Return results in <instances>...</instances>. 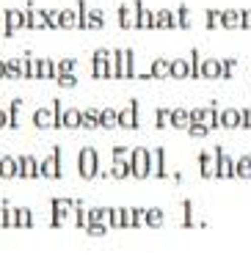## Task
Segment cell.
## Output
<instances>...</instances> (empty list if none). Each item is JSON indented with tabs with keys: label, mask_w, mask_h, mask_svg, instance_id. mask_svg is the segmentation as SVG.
<instances>
[{
	"label": "cell",
	"mask_w": 251,
	"mask_h": 259,
	"mask_svg": "<svg viewBox=\"0 0 251 259\" xmlns=\"http://www.w3.org/2000/svg\"><path fill=\"white\" fill-rule=\"evenodd\" d=\"M207 30H221V14L224 9H207Z\"/></svg>",
	"instance_id": "40"
},
{
	"label": "cell",
	"mask_w": 251,
	"mask_h": 259,
	"mask_svg": "<svg viewBox=\"0 0 251 259\" xmlns=\"http://www.w3.org/2000/svg\"><path fill=\"white\" fill-rule=\"evenodd\" d=\"M30 121H33L36 130H58L53 108H36V110H33V119H30Z\"/></svg>",
	"instance_id": "13"
},
{
	"label": "cell",
	"mask_w": 251,
	"mask_h": 259,
	"mask_svg": "<svg viewBox=\"0 0 251 259\" xmlns=\"http://www.w3.org/2000/svg\"><path fill=\"white\" fill-rule=\"evenodd\" d=\"M152 174L157 180H166L169 177V165H166V146H155L152 149Z\"/></svg>",
	"instance_id": "14"
},
{
	"label": "cell",
	"mask_w": 251,
	"mask_h": 259,
	"mask_svg": "<svg viewBox=\"0 0 251 259\" xmlns=\"http://www.w3.org/2000/svg\"><path fill=\"white\" fill-rule=\"evenodd\" d=\"M188 116H191V121H201V119H204V108H191V110H188Z\"/></svg>",
	"instance_id": "52"
},
{
	"label": "cell",
	"mask_w": 251,
	"mask_h": 259,
	"mask_svg": "<svg viewBox=\"0 0 251 259\" xmlns=\"http://www.w3.org/2000/svg\"><path fill=\"white\" fill-rule=\"evenodd\" d=\"M75 226L77 229H86V226H89V207H86V201H80V199L75 201Z\"/></svg>",
	"instance_id": "38"
},
{
	"label": "cell",
	"mask_w": 251,
	"mask_h": 259,
	"mask_svg": "<svg viewBox=\"0 0 251 259\" xmlns=\"http://www.w3.org/2000/svg\"><path fill=\"white\" fill-rule=\"evenodd\" d=\"M50 226L53 229H64L66 226V221L72 218V215H75V199H53L50 201Z\"/></svg>",
	"instance_id": "4"
},
{
	"label": "cell",
	"mask_w": 251,
	"mask_h": 259,
	"mask_svg": "<svg viewBox=\"0 0 251 259\" xmlns=\"http://www.w3.org/2000/svg\"><path fill=\"white\" fill-rule=\"evenodd\" d=\"M155 127L157 130L171 127V108H155Z\"/></svg>",
	"instance_id": "39"
},
{
	"label": "cell",
	"mask_w": 251,
	"mask_h": 259,
	"mask_svg": "<svg viewBox=\"0 0 251 259\" xmlns=\"http://www.w3.org/2000/svg\"><path fill=\"white\" fill-rule=\"evenodd\" d=\"M20 75L22 80H39V58H33L30 53L20 55Z\"/></svg>",
	"instance_id": "17"
},
{
	"label": "cell",
	"mask_w": 251,
	"mask_h": 259,
	"mask_svg": "<svg viewBox=\"0 0 251 259\" xmlns=\"http://www.w3.org/2000/svg\"><path fill=\"white\" fill-rule=\"evenodd\" d=\"M17 30H25V9H6L3 11V36H14Z\"/></svg>",
	"instance_id": "7"
},
{
	"label": "cell",
	"mask_w": 251,
	"mask_h": 259,
	"mask_svg": "<svg viewBox=\"0 0 251 259\" xmlns=\"http://www.w3.org/2000/svg\"><path fill=\"white\" fill-rule=\"evenodd\" d=\"M45 17H47V28L53 30L61 28V9H45Z\"/></svg>",
	"instance_id": "47"
},
{
	"label": "cell",
	"mask_w": 251,
	"mask_h": 259,
	"mask_svg": "<svg viewBox=\"0 0 251 259\" xmlns=\"http://www.w3.org/2000/svg\"><path fill=\"white\" fill-rule=\"evenodd\" d=\"M33 212L30 207H17V229H33Z\"/></svg>",
	"instance_id": "36"
},
{
	"label": "cell",
	"mask_w": 251,
	"mask_h": 259,
	"mask_svg": "<svg viewBox=\"0 0 251 259\" xmlns=\"http://www.w3.org/2000/svg\"><path fill=\"white\" fill-rule=\"evenodd\" d=\"M155 30H177V14L171 9L155 11Z\"/></svg>",
	"instance_id": "20"
},
{
	"label": "cell",
	"mask_w": 251,
	"mask_h": 259,
	"mask_svg": "<svg viewBox=\"0 0 251 259\" xmlns=\"http://www.w3.org/2000/svg\"><path fill=\"white\" fill-rule=\"evenodd\" d=\"M240 28L251 30V9H240Z\"/></svg>",
	"instance_id": "51"
},
{
	"label": "cell",
	"mask_w": 251,
	"mask_h": 259,
	"mask_svg": "<svg viewBox=\"0 0 251 259\" xmlns=\"http://www.w3.org/2000/svg\"><path fill=\"white\" fill-rule=\"evenodd\" d=\"M83 232L89 234V237H102V234L108 232V224H100V221H91V224L86 226Z\"/></svg>",
	"instance_id": "48"
},
{
	"label": "cell",
	"mask_w": 251,
	"mask_h": 259,
	"mask_svg": "<svg viewBox=\"0 0 251 259\" xmlns=\"http://www.w3.org/2000/svg\"><path fill=\"white\" fill-rule=\"evenodd\" d=\"M100 127L102 130H116L119 127V110L116 108H102L100 110Z\"/></svg>",
	"instance_id": "27"
},
{
	"label": "cell",
	"mask_w": 251,
	"mask_h": 259,
	"mask_svg": "<svg viewBox=\"0 0 251 259\" xmlns=\"http://www.w3.org/2000/svg\"><path fill=\"white\" fill-rule=\"evenodd\" d=\"M119 127H121V130H138V127H141L138 100H130V102H127V108L119 110Z\"/></svg>",
	"instance_id": "9"
},
{
	"label": "cell",
	"mask_w": 251,
	"mask_h": 259,
	"mask_svg": "<svg viewBox=\"0 0 251 259\" xmlns=\"http://www.w3.org/2000/svg\"><path fill=\"white\" fill-rule=\"evenodd\" d=\"M80 108H64V119H61V130H77L80 127Z\"/></svg>",
	"instance_id": "25"
},
{
	"label": "cell",
	"mask_w": 251,
	"mask_h": 259,
	"mask_svg": "<svg viewBox=\"0 0 251 259\" xmlns=\"http://www.w3.org/2000/svg\"><path fill=\"white\" fill-rule=\"evenodd\" d=\"M77 28V9H61V30Z\"/></svg>",
	"instance_id": "37"
},
{
	"label": "cell",
	"mask_w": 251,
	"mask_h": 259,
	"mask_svg": "<svg viewBox=\"0 0 251 259\" xmlns=\"http://www.w3.org/2000/svg\"><path fill=\"white\" fill-rule=\"evenodd\" d=\"M58 69H56V61L50 58V55H45V58H39V80H56Z\"/></svg>",
	"instance_id": "28"
},
{
	"label": "cell",
	"mask_w": 251,
	"mask_h": 259,
	"mask_svg": "<svg viewBox=\"0 0 251 259\" xmlns=\"http://www.w3.org/2000/svg\"><path fill=\"white\" fill-rule=\"evenodd\" d=\"M56 83L61 85V89H75V85H77V75H75V72H61V75H56Z\"/></svg>",
	"instance_id": "45"
},
{
	"label": "cell",
	"mask_w": 251,
	"mask_h": 259,
	"mask_svg": "<svg viewBox=\"0 0 251 259\" xmlns=\"http://www.w3.org/2000/svg\"><path fill=\"white\" fill-rule=\"evenodd\" d=\"M169 80H191V61L188 58H171Z\"/></svg>",
	"instance_id": "18"
},
{
	"label": "cell",
	"mask_w": 251,
	"mask_h": 259,
	"mask_svg": "<svg viewBox=\"0 0 251 259\" xmlns=\"http://www.w3.org/2000/svg\"><path fill=\"white\" fill-rule=\"evenodd\" d=\"M3 127H9V110L0 108V130H3Z\"/></svg>",
	"instance_id": "54"
},
{
	"label": "cell",
	"mask_w": 251,
	"mask_h": 259,
	"mask_svg": "<svg viewBox=\"0 0 251 259\" xmlns=\"http://www.w3.org/2000/svg\"><path fill=\"white\" fill-rule=\"evenodd\" d=\"M47 28V17H45V9L28 3L25 6V30H45Z\"/></svg>",
	"instance_id": "11"
},
{
	"label": "cell",
	"mask_w": 251,
	"mask_h": 259,
	"mask_svg": "<svg viewBox=\"0 0 251 259\" xmlns=\"http://www.w3.org/2000/svg\"><path fill=\"white\" fill-rule=\"evenodd\" d=\"M80 127L83 130H97V127H100V110H97V108H86L83 116H80Z\"/></svg>",
	"instance_id": "34"
},
{
	"label": "cell",
	"mask_w": 251,
	"mask_h": 259,
	"mask_svg": "<svg viewBox=\"0 0 251 259\" xmlns=\"http://www.w3.org/2000/svg\"><path fill=\"white\" fill-rule=\"evenodd\" d=\"M39 177H45V180H58V177H64V157H61L58 144L53 146V152L45 160H39Z\"/></svg>",
	"instance_id": "5"
},
{
	"label": "cell",
	"mask_w": 251,
	"mask_h": 259,
	"mask_svg": "<svg viewBox=\"0 0 251 259\" xmlns=\"http://www.w3.org/2000/svg\"><path fill=\"white\" fill-rule=\"evenodd\" d=\"M141 226H146V209L124 207V229H141Z\"/></svg>",
	"instance_id": "16"
},
{
	"label": "cell",
	"mask_w": 251,
	"mask_h": 259,
	"mask_svg": "<svg viewBox=\"0 0 251 259\" xmlns=\"http://www.w3.org/2000/svg\"><path fill=\"white\" fill-rule=\"evenodd\" d=\"M243 130H251V108H243Z\"/></svg>",
	"instance_id": "53"
},
{
	"label": "cell",
	"mask_w": 251,
	"mask_h": 259,
	"mask_svg": "<svg viewBox=\"0 0 251 259\" xmlns=\"http://www.w3.org/2000/svg\"><path fill=\"white\" fill-rule=\"evenodd\" d=\"M138 11V30H155V11L146 9L144 0H133Z\"/></svg>",
	"instance_id": "19"
},
{
	"label": "cell",
	"mask_w": 251,
	"mask_h": 259,
	"mask_svg": "<svg viewBox=\"0 0 251 259\" xmlns=\"http://www.w3.org/2000/svg\"><path fill=\"white\" fill-rule=\"evenodd\" d=\"M163 224H166V212H163L160 207H149V209H146V226H149V229H160Z\"/></svg>",
	"instance_id": "31"
},
{
	"label": "cell",
	"mask_w": 251,
	"mask_h": 259,
	"mask_svg": "<svg viewBox=\"0 0 251 259\" xmlns=\"http://www.w3.org/2000/svg\"><path fill=\"white\" fill-rule=\"evenodd\" d=\"M174 14H177V28H180V30H191V28H193V22H191V9H188L185 3L177 6Z\"/></svg>",
	"instance_id": "33"
},
{
	"label": "cell",
	"mask_w": 251,
	"mask_h": 259,
	"mask_svg": "<svg viewBox=\"0 0 251 259\" xmlns=\"http://www.w3.org/2000/svg\"><path fill=\"white\" fill-rule=\"evenodd\" d=\"M188 135H191V138H204L207 133H210V127L204 124V121H191V124H188V130H185Z\"/></svg>",
	"instance_id": "44"
},
{
	"label": "cell",
	"mask_w": 251,
	"mask_h": 259,
	"mask_svg": "<svg viewBox=\"0 0 251 259\" xmlns=\"http://www.w3.org/2000/svg\"><path fill=\"white\" fill-rule=\"evenodd\" d=\"M91 80H108V61L91 55Z\"/></svg>",
	"instance_id": "35"
},
{
	"label": "cell",
	"mask_w": 251,
	"mask_h": 259,
	"mask_svg": "<svg viewBox=\"0 0 251 259\" xmlns=\"http://www.w3.org/2000/svg\"><path fill=\"white\" fill-rule=\"evenodd\" d=\"M0 80H6V58H0Z\"/></svg>",
	"instance_id": "55"
},
{
	"label": "cell",
	"mask_w": 251,
	"mask_h": 259,
	"mask_svg": "<svg viewBox=\"0 0 251 259\" xmlns=\"http://www.w3.org/2000/svg\"><path fill=\"white\" fill-rule=\"evenodd\" d=\"M235 58H221V80H232V72H235Z\"/></svg>",
	"instance_id": "49"
},
{
	"label": "cell",
	"mask_w": 251,
	"mask_h": 259,
	"mask_svg": "<svg viewBox=\"0 0 251 259\" xmlns=\"http://www.w3.org/2000/svg\"><path fill=\"white\" fill-rule=\"evenodd\" d=\"M0 177L3 180H17V157L11 155L0 157Z\"/></svg>",
	"instance_id": "29"
},
{
	"label": "cell",
	"mask_w": 251,
	"mask_h": 259,
	"mask_svg": "<svg viewBox=\"0 0 251 259\" xmlns=\"http://www.w3.org/2000/svg\"><path fill=\"white\" fill-rule=\"evenodd\" d=\"M113 53L119 58V80H136V53L130 47H119Z\"/></svg>",
	"instance_id": "8"
},
{
	"label": "cell",
	"mask_w": 251,
	"mask_h": 259,
	"mask_svg": "<svg viewBox=\"0 0 251 259\" xmlns=\"http://www.w3.org/2000/svg\"><path fill=\"white\" fill-rule=\"evenodd\" d=\"M111 177L113 180H127L130 177V146L116 144L111 149Z\"/></svg>",
	"instance_id": "3"
},
{
	"label": "cell",
	"mask_w": 251,
	"mask_h": 259,
	"mask_svg": "<svg viewBox=\"0 0 251 259\" xmlns=\"http://www.w3.org/2000/svg\"><path fill=\"white\" fill-rule=\"evenodd\" d=\"M191 124V116H188L185 108H171V127L174 130H188Z\"/></svg>",
	"instance_id": "30"
},
{
	"label": "cell",
	"mask_w": 251,
	"mask_h": 259,
	"mask_svg": "<svg viewBox=\"0 0 251 259\" xmlns=\"http://www.w3.org/2000/svg\"><path fill=\"white\" fill-rule=\"evenodd\" d=\"M108 226L124 229V207H111V221H108Z\"/></svg>",
	"instance_id": "43"
},
{
	"label": "cell",
	"mask_w": 251,
	"mask_h": 259,
	"mask_svg": "<svg viewBox=\"0 0 251 259\" xmlns=\"http://www.w3.org/2000/svg\"><path fill=\"white\" fill-rule=\"evenodd\" d=\"M20 108H22V100H11L9 102V127H20Z\"/></svg>",
	"instance_id": "41"
},
{
	"label": "cell",
	"mask_w": 251,
	"mask_h": 259,
	"mask_svg": "<svg viewBox=\"0 0 251 259\" xmlns=\"http://www.w3.org/2000/svg\"><path fill=\"white\" fill-rule=\"evenodd\" d=\"M119 28H121V30H138V11H136V3H121V6H119Z\"/></svg>",
	"instance_id": "12"
},
{
	"label": "cell",
	"mask_w": 251,
	"mask_h": 259,
	"mask_svg": "<svg viewBox=\"0 0 251 259\" xmlns=\"http://www.w3.org/2000/svg\"><path fill=\"white\" fill-rule=\"evenodd\" d=\"M6 80H22V75H20V58H6Z\"/></svg>",
	"instance_id": "42"
},
{
	"label": "cell",
	"mask_w": 251,
	"mask_h": 259,
	"mask_svg": "<svg viewBox=\"0 0 251 259\" xmlns=\"http://www.w3.org/2000/svg\"><path fill=\"white\" fill-rule=\"evenodd\" d=\"M191 77L193 80H199L201 77V55H199V50H191Z\"/></svg>",
	"instance_id": "46"
},
{
	"label": "cell",
	"mask_w": 251,
	"mask_h": 259,
	"mask_svg": "<svg viewBox=\"0 0 251 259\" xmlns=\"http://www.w3.org/2000/svg\"><path fill=\"white\" fill-rule=\"evenodd\" d=\"M218 180H235V160L226 152L218 155Z\"/></svg>",
	"instance_id": "24"
},
{
	"label": "cell",
	"mask_w": 251,
	"mask_h": 259,
	"mask_svg": "<svg viewBox=\"0 0 251 259\" xmlns=\"http://www.w3.org/2000/svg\"><path fill=\"white\" fill-rule=\"evenodd\" d=\"M221 28L224 30H237V28H240V9H224Z\"/></svg>",
	"instance_id": "26"
},
{
	"label": "cell",
	"mask_w": 251,
	"mask_h": 259,
	"mask_svg": "<svg viewBox=\"0 0 251 259\" xmlns=\"http://www.w3.org/2000/svg\"><path fill=\"white\" fill-rule=\"evenodd\" d=\"M235 177L237 180H251V155H240L235 160Z\"/></svg>",
	"instance_id": "32"
},
{
	"label": "cell",
	"mask_w": 251,
	"mask_h": 259,
	"mask_svg": "<svg viewBox=\"0 0 251 259\" xmlns=\"http://www.w3.org/2000/svg\"><path fill=\"white\" fill-rule=\"evenodd\" d=\"M0 226L3 229H17V207H11L9 201H0Z\"/></svg>",
	"instance_id": "22"
},
{
	"label": "cell",
	"mask_w": 251,
	"mask_h": 259,
	"mask_svg": "<svg viewBox=\"0 0 251 259\" xmlns=\"http://www.w3.org/2000/svg\"><path fill=\"white\" fill-rule=\"evenodd\" d=\"M77 174L83 180H97V174H100V152L91 144L77 152Z\"/></svg>",
	"instance_id": "2"
},
{
	"label": "cell",
	"mask_w": 251,
	"mask_h": 259,
	"mask_svg": "<svg viewBox=\"0 0 251 259\" xmlns=\"http://www.w3.org/2000/svg\"><path fill=\"white\" fill-rule=\"evenodd\" d=\"M221 127H224V130H237V127H243V110H240V108H224V110H221Z\"/></svg>",
	"instance_id": "21"
},
{
	"label": "cell",
	"mask_w": 251,
	"mask_h": 259,
	"mask_svg": "<svg viewBox=\"0 0 251 259\" xmlns=\"http://www.w3.org/2000/svg\"><path fill=\"white\" fill-rule=\"evenodd\" d=\"M169 66H171V58H152L144 80H169Z\"/></svg>",
	"instance_id": "15"
},
{
	"label": "cell",
	"mask_w": 251,
	"mask_h": 259,
	"mask_svg": "<svg viewBox=\"0 0 251 259\" xmlns=\"http://www.w3.org/2000/svg\"><path fill=\"white\" fill-rule=\"evenodd\" d=\"M130 177L133 180L152 177V149H146V146H133L130 149Z\"/></svg>",
	"instance_id": "1"
},
{
	"label": "cell",
	"mask_w": 251,
	"mask_h": 259,
	"mask_svg": "<svg viewBox=\"0 0 251 259\" xmlns=\"http://www.w3.org/2000/svg\"><path fill=\"white\" fill-rule=\"evenodd\" d=\"M221 152V144H216L213 152H199V174L204 180H218V155Z\"/></svg>",
	"instance_id": "6"
},
{
	"label": "cell",
	"mask_w": 251,
	"mask_h": 259,
	"mask_svg": "<svg viewBox=\"0 0 251 259\" xmlns=\"http://www.w3.org/2000/svg\"><path fill=\"white\" fill-rule=\"evenodd\" d=\"M201 77L221 80V58H201Z\"/></svg>",
	"instance_id": "23"
},
{
	"label": "cell",
	"mask_w": 251,
	"mask_h": 259,
	"mask_svg": "<svg viewBox=\"0 0 251 259\" xmlns=\"http://www.w3.org/2000/svg\"><path fill=\"white\" fill-rule=\"evenodd\" d=\"M17 177L20 180H39V160L33 155H20L17 157Z\"/></svg>",
	"instance_id": "10"
},
{
	"label": "cell",
	"mask_w": 251,
	"mask_h": 259,
	"mask_svg": "<svg viewBox=\"0 0 251 259\" xmlns=\"http://www.w3.org/2000/svg\"><path fill=\"white\" fill-rule=\"evenodd\" d=\"M56 69H58V75H61V72H75L77 69V58H61V61H56Z\"/></svg>",
	"instance_id": "50"
}]
</instances>
